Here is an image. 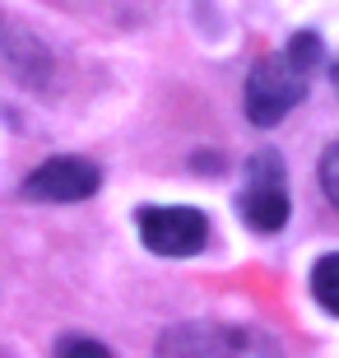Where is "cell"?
<instances>
[{
	"mask_svg": "<svg viewBox=\"0 0 339 358\" xmlns=\"http://www.w3.org/2000/svg\"><path fill=\"white\" fill-rule=\"evenodd\" d=\"M335 89H339V61H335Z\"/></svg>",
	"mask_w": 339,
	"mask_h": 358,
	"instance_id": "ba28073f",
	"label": "cell"
},
{
	"mask_svg": "<svg viewBox=\"0 0 339 358\" xmlns=\"http://www.w3.org/2000/svg\"><path fill=\"white\" fill-rule=\"evenodd\" d=\"M98 186H103L98 163L61 154V159H47V163H38V168L28 173L24 196H33V200H52V205H70V200H89Z\"/></svg>",
	"mask_w": 339,
	"mask_h": 358,
	"instance_id": "277c9868",
	"label": "cell"
},
{
	"mask_svg": "<svg viewBox=\"0 0 339 358\" xmlns=\"http://www.w3.org/2000/svg\"><path fill=\"white\" fill-rule=\"evenodd\" d=\"M247 182L237 196V210L247 219L251 233H279L288 224V182H284V159L274 149H261L247 159Z\"/></svg>",
	"mask_w": 339,
	"mask_h": 358,
	"instance_id": "7a4b0ae2",
	"label": "cell"
},
{
	"mask_svg": "<svg viewBox=\"0 0 339 358\" xmlns=\"http://www.w3.org/2000/svg\"><path fill=\"white\" fill-rule=\"evenodd\" d=\"M321 186H326V196L339 205V145H330L326 159H321Z\"/></svg>",
	"mask_w": 339,
	"mask_h": 358,
	"instance_id": "52a82bcc",
	"label": "cell"
},
{
	"mask_svg": "<svg viewBox=\"0 0 339 358\" xmlns=\"http://www.w3.org/2000/svg\"><path fill=\"white\" fill-rule=\"evenodd\" d=\"M56 354H89V358H107L112 349L103 340H84V335H61L56 340Z\"/></svg>",
	"mask_w": 339,
	"mask_h": 358,
	"instance_id": "8992f818",
	"label": "cell"
},
{
	"mask_svg": "<svg viewBox=\"0 0 339 358\" xmlns=\"http://www.w3.org/2000/svg\"><path fill=\"white\" fill-rule=\"evenodd\" d=\"M135 224L154 256H196L209 242V219L191 205H149Z\"/></svg>",
	"mask_w": 339,
	"mask_h": 358,
	"instance_id": "3957f363",
	"label": "cell"
},
{
	"mask_svg": "<svg viewBox=\"0 0 339 358\" xmlns=\"http://www.w3.org/2000/svg\"><path fill=\"white\" fill-rule=\"evenodd\" d=\"M312 298L326 307L330 317H339V252L321 256L312 266Z\"/></svg>",
	"mask_w": 339,
	"mask_h": 358,
	"instance_id": "5b68a950",
	"label": "cell"
},
{
	"mask_svg": "<svg viewBox=\"0 0 339 358\" xmlns=\"http://www.w3.org/2000/svg\"><path fill=\"white\" fill-rule=\"evenodd\" d=\"M312 70H302L288 52H270L261 56L247 75V93H242V107H247L251 126H279V121L302 103Z\"/></svg>",
	"mask_w": 339,
	"mask_h": 358,
	"instance_id": "6da1fadb",
	"label": "cell"
}]
</instances>
